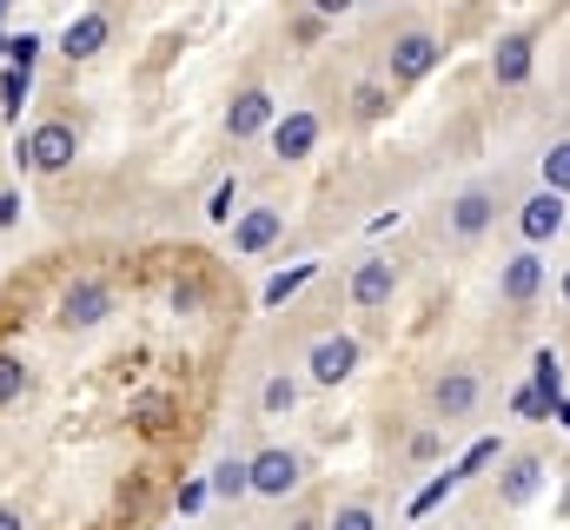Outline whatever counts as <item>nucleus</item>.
<instances>
[{
	"instance_id": "obj_21",
	"label": "nucleus",
	"mask_w": 570,
	"mask_h": 530,
	"mask_svg": "<svg viewBox=\"0 0 570 530\" xmlns=\"http://www.w3.org/2000/svg\"><path fill=\"white\" fill-rule=\"evenodd\" d=\"M538 179H544V193H558V199H570V139H558L544 159H538Z\"/></svg>"
},
{
	"instance_id": "obj_36",
	"label": "nucleus",
	"mask_w": 570,
	"mask_h": 530,
	"mask_svg": "<svg viewBox=\"0 0 570 530\" xmlns=\"http://www.w3.org/2000/svg\"><path fill=\"white\" fill-rule=\"evenodd\" d=\"M0 530H27L20 524V511H0Z\"/></svg>"
},
{
	"instance_id": "obj_35",
	"label": "nucleus",
	"mask_w": 570,
	"mask_h": 530,
	"mask_svg": "<svg viewBox=\"0 0 570 530\" xmlns=\"http://www.w3.org/2000/svg\"><path fill=\"white\" fill-rule=\"evenodd\" d=\"M551 418H558V424L570 431V398H558V404H551Z\"/></svg>"
},
{
	"instance_id": "obj_27",
	"label": "nucleus",
	"mask_w": 570,
	"mask_h": 530,
	"mask_svg": "<svg viewBox=\"0 0 570 530\" xmlns=\"http://www.w3.org/2000/svg\"><path fill=\"white\" fill-rule=\"evenodd\" d=\"M325 530H379V511H372V504H338V511L325 518Z\"/></svg>"
},
{
	"instance_id": "obj_30",
	"label": "nucleus",
	"mask_w": 570,
	"mask_h": 530,
	"mask_svg": "<svg viewBox=\"0 0 570 530\" xmlns=\"http://www.w3.org/2000/svg\"><path fill=\"white\" fill-rule=\"evenodd\" d=\"M206 498H213V491H206V478H186V484H179V518H199V511H206Z\"/></svg>"
},
{
	"instance_id": "obj_32",
	"label": "nucleus",
	"mask_w": 570,
	"mask_h": 530,
	"mask_svg": "<svg viewBox=\"0 0 570 530\" xmlns=\"http://www.w3.org/2000/svg\"><path fill=\"white\" fill-rule=\"evenodd\" d=\"M199 298H206V285H199V278H173V312H193Z\"/></svg>"
},
{
	"instance_id": "obj_7",
	"label": "nucleus",
	"mask_w": 570,
	"mask_h": 530,
	"mask_svg": "<svg viewBox=\"0 0 570 530\" xmlns=\"http://www.w3.org/2000/svg\"><path fill=\"white\" fill-rule=\"evenodd\" d=\"M279 239H285L279 206H239V219H233V253H239V259H259V253H273Z\"/></svg>"
},
{
	"instance_id": "obj_38",
	"label": "nucleus",
	"mask_w": 570,
	"mask_h": 530,
	"mask_svg": "<svg viewBox=\"0 0 570 530\" xmlns=\"http://www.w3.org/2000/svg\"><path fill=\"white\" fill-rule=\"evenodd\" d=\"M558 298H564V305H570V265H564V278H558Z\"/></svg>"
},
{
	"instance_id": "obj_11",
	"label": "nucleus",
	"mask_w": 570,
	"mask_h": 530,
	"mask_svg": "<svg viewBox=\"0 0 570 530\" xmlns=\"http://www.w3.org/2000/svg\"><path fill=\"white\" fill-rule=\"evenodd\" d=\"M318 114H305V107H292V114H279V127L266 132V139H273V159H285V166H292V159H312V153H318Z\"/></svg>"
},
{
	"instance_id": "obj_17",
	"label": "nucleus",
	"mask_w": 570,
	"mask_h": 530,
	"mask_svg": "<svg viewBox=\"0 0 570 530\" xmlns=\"http://www.w3.org/2000/svg\"><path fill=\"white\" fill-rule=\"evenodd\" d=\"M206 491H213L219 504L253 498V471H246V458H219V464H213V478H206Z\"/></svg>"
},
{
	"instance_id": "obj_2",
	"label": "nucleus",
	"mask_w": 570,
	"mask_h": 530,
	"mask_svg": "<svg viewBox=\"0 0 570 530\" xmlns=\"http://www.w3.org/2000/svg\"><path fill=\"white\" fill-rule=\"evenodd\" d=\"M73 153H80V132L67 127V120H40L20 139V166H33V173H67Z\"/></svg>"
},
{
	"instance_id": "obj_19",
	"label": "nucleus",
	"mask_w": 570,
	"mask_h": 530,
	"mask_svg": "<svg viewBox=\"0 0 570 530\" xmlns=\"http://www.w3.org/2000/svg\"><path fill=\"white\" fill-rule=\"evenodd\" d=\"M312 278H318V259H298V265H292V272H273V278H266V292H259V305L273 312V305H285L292 292H305Z\"/></svg>"
},
{
	"instance_id": "obj_25",
	"label": "nucleus",
	"mask_w": 570,
	"mask_h": 530,
	"mask_svg": "<svg viewBox=\"0 0 570 530\" xmlns=\"http://www.w3.org/2000/svg\"><path fill=\"white\" fill-rule=\"evenodd\" d=\"M451 491H458V471H438V478H431L425 491L412 498V518H431V511H438V504H444Z\"/></svg>"
},
{
	"instance_id": "obj_15",
	"label": "nucleus",
	"mask_w": 570,
	"mask_h": 530,
	"mask_svg": "<svg viewBox=\"0 0 570 530\" xmlns=\"http://www.w3.org/2000/svg\"><path fill=\"white\" fill-rule=\"evenodd\" d=\"M531 67H538V40H531V33H504V40L491 47V80H498V87H524Z\"/></svg>"
},
{
	"instance_id": "obj_22",
	"label": "nucleus",
	"mask_w": 570,
	"mask_h": 530,
	"mask_svg": "<svg viewBox=\"0 0 570 530\" xmlns=\"http://www.w3.org/2000/svg\"><path fill=\"white\" fill-rule=\"evenodd\" d=\"M491 464H504V444H498V438H478L451 471H458V484H464V478H478V471H491Z\"/></svg>"
},
{
	"instance_id": "obj_4",
	"label": "nucleus",
	"mask_w": 570,
	"mask_h": 530,
	"mask_svg": "<svg viewBox=\"0 0 570 530\" xmlns=\"http://www.w3.org/2000/svg\"><path fill=\"white\" fill-rule=\"evenodd\" d=\"M438 60H444V40L425 33V27H412V33H399V40H392V80H399V87L431 80V73H438Z\"/></svg>"
},
{
	"instance_id": "obj_28",
	"label": "nucleus",
	"mask_w": 570,
	"mask_h": 530,
	"mask_svg": "<svg viewBox=\"0 0 570 530\" xmlns=\"http://www.w3.org/2000/svg\"><path fill=\"white\" fill-rule=\"evenodd\" d=\"M20 392H27V365H20V352H0V404H13Z\"/></svg>"
},
{
	"instance_id": "obj_6",
	"label": "nucleus",
	"mask_w": 570,
	"mask_h": 530,
	"mask_svg": "<svg viewBox=\"0 0 570 530\" xmlns=\"http://www.w3.org/2000/svg\"><path fill=\"white\" fill-rule=\"evenodd\" d=\"M478 398H484L478 372H471V365H451V372H438V385H431V418H438V424H458V418L478 411Z\"/></svg>"
},
{
	"instance_id": "obj_23",
	"label": "nucleus",
	"mask_w": 570,
	"mask_h": 530,
	"mask_svg": "<svg viewBox=\"0 0 570 530\" xmlns=\"http://www.w3.org/2000/svg\"><path fill=\"white\" fill-rule=\"evenodd\" d=\"M27 87H33V73H0V120H20V107H27Z\"/></svg>"
},
{
	"instance_id": "obj_37",
	"label": "nucleus",
	"mask_w": 570,
	"mask_h": 530,
	"mask_svg": "<svg viewBox=\"0 0 570 530\" xmlns=\"http://www.w3.org/2000/svg\"><path fill=\"white\" fill-rule=\"evenodd\" d=\"M285 530H325V518H298V524H285Z\"/></svg>"
},
{
	"instance_id": "obj_13",
	"label": "nucleus",
	"mask_w": 570,
	"mask_h": 530,
	"mask_svg": "<svg viewBox=\"0 0 570 530\" xmlns=\"http://www.w3.org/2000/svg\"><path fill=\"white\" fill-rule=\"evenodd\" d=\"M544 491V458L538 451H518V458H504V471H498V504H531Z\"/></svg>"
},
{
	"instance_id": "obj_29",
	"label": "nucleus",
	"mask_w": 570,
	"mask_h": 530,
	"mask_svg": "<svg viewBox=\"0 0 570 530\" xmlns=\"http://www.w3.org/2000/svg\"><path fill=\"white\" fill-rule=\"evenodd\" d=\"M352 100H358V114H365V120H385V107H392V94H385L379 80H365V87H358Z\"/></svg>"
},
{
	"instance_id": "obj_33",
	"label": "nucleus",
	"mask_w": 570,
	"mask_h": 530,
	"mask_svg": "<svg viewBox=\"0 0 570 530\" xmlns=\"http://www.w3.org/2000/svg\"><path fill=\"white\" fill-rule=\"evenodd\" d=\"M166 418H173V404H166V398H146V404H140V424H166Z\"/></svg>"
},
{
	"instance_id": "obj_34",
	"label": "nucleus",
	"mask_w": 570,
	"mask_h": 530,
	"mask_svg": "<svg viewBox=\"0 0 570 530\" xmlns=\"http://www.w3.org/2000/svg\"><path fill=\"white\" fill-rule=\"evenodd\" d=\"M20 226V193H0V233Z\"/></svg>"
},
{
	"instance_id": "obj_18",
	"label": "nucleus",
	"mask_w": 570,
	"mask_h": 530,
	"mask_svg": "<svg viewBox=\"0 0 570 530\" xmlns=\"http://www.w3.org/2000/svg\"><path fill=\"white\" fill-rule=\"evenodd\" d=\"M531 392L544 398V404H558V398H564V359H558L551 345H538V352H531Z\"/></svg>"
},
{
	"instance_id": "obj_31",
	"label": "nucleus",
	"mask_w": 570,
	"mask_h": 530,
	"mask_svg": "<svg viewBox=\"0 0 570 530\" xmlns=\"http://www.w3.org/2000/svg\"><path fill=\"white\" fill-rule=\"evenodd\" d=\"M511 411H518V418H551V404L531 392V385H518V392H511Z\"/></svg>"
},
{
	"instance_id": "obj_3",
	"label": "nucleus",
	"mask_w": 570,
	"mask_h": 530,
	"mask_svg": "<svg viewBox=\"0 0 570 530\" xmlns=\"http://www.w3.org/2000/svg\"><path fill=\"white\" fill-rule=\"evenodd\" d=\"M246 471H253V498H292V491L305 484V458H298V451H285V444L253 451V458H246Z\"/></svg>"
},
{
	"instance_id": "obj_16",
	"label": "nucleus",
	"mask_w": 570,
	"mask_h": 530,
	"mask_svg": "<svg viewBox=\"0 0 570 530\" xmlns=\"http://www.w3.org/2000/svg\"><path fill=\"white\" fill-rule=\"evenodd\" d=\"M392 292H399V265L392 259H358V272H352V305H358V312L392 305Z\"/></svg>"
},
{
	"instance_id": "obj_24",
	"label": "nucleus",
	"mask_w": 570,
	"mask_h": 530,
	"mask_svg": "<svg viewBox=\"0 0 570 530\" xmlns=\"http://www.w3.org/2000/svg\"><path fill=\"white\" fill-rule=\"evenodd\" d=\"M206 219H213V226H233V219H239V179H219V186H213Z\"/></svg>"
},
{
	"instance_id": "obj_1",
	"label": "nucleus",
	"mask_w": 570,
	"mask_h": 530,
	"mask_svg": "<svg viewBox=\"0 0 570 530\" xmlns=\"http://www.w3.org/2000/svg\"><path fill=\"white\" fill-rule=\"evenodd\" d=\"M60 332H100L107 318H114V285H100V278H73L67 292H60Z\"/></svg>"
},
{
	"instance_id": "obj_20",
	"label": "nucleus",
	"mask_w": 570,
	"mask_h": 530,
	"mask_svg": "<svg viewBox=\"0 0 570 530\" xmlns=\"http://www.w3.org/2000/svg\"><path fill=\"white\" fill-rule=\"evenodd\" d=\"M259 411H266V418H292V411H298V379L273 372V379L259 385Z\"/></svg>"
},
{
	"instance_id": "obj_9",
	"label": "nucleus",
	"mask_w": 570,
	"mask_h": 530,
	"mask_svg": "<svg viewBox=\"0 0 570 530\" xmlns=\"http://www.w3.org/2000/svg\"><path fill=\"white\" fill-rule=\"evenodd\" d=\"M564 219H570V199L544 193V186L518 206V233H524V246H531V253H538V246H551V239L564 233Z\"/></svg>"
},
{
	"instance_id": "obj_10",
	"label": "nucleus",
	"mask_w": 570,
	"mask_h": 530,
	"mask_svg": "<svg viewBox=\"0 0 570 530\" xmlns=\"http://www.w3.org/2000/svg\"><path fill=\"white\" fill-rule=\"evenodd\" d=\"M273 127H279V100L266 87H239L233 107H226V132L233 139H259V132H273Z\"/></svg>"
},
{
	"instance_id": "obj_5",
	"label": "nucleus",
	"mask_w": 570,
	"mask_h": 530,
	"mask_svg": "<svg viewBox=\"0 0 570 530\" xmlns=\"http://www.w3.org/2000/svg\"><path fill=\"white\" fill-rule=\"evenodd\" d=\"M107 40H114V13H107V7H87V13H73V20H67V33L53 40V53H60V60H73V67H87Z\"/></svg>"
},
{
	"instance_id": "obj_12",
	"label": "nucleus",
	"mask_w": 570,
	"mask_h": 530,
	"mask_svg": "<svg viewBox=\"0 0 570 530\" xmlns=\"http://www.w3.org/2000/svg\"><path fill=\"white\" fill-rule=\"evenodd\" d=\"M444 219H451V233H458V239H484V233H491V219H498V193H491V186H464V193L451 199V213H444Z\"/></svg>"
},
{
	"instance_id": "obj_14",
	"label": "nucleus",
	"mask_w": 570,
	"mask_h": 530,
	"mask_svg": "<svg viewBox=\"0 0 570 530\" xmlns=\"http://www.w3.org/2000/svg\"><path fill=\"white\" fill-rule=\"evenodd\" d=\"M538 292H544V259H538L531 246L498 265V298H504V305H531Z\"/></svg>"
},
{
	"instance_id": "obj_8",
	"label": "nucleus",
	"mask_w": 570,
	"mask_h": 530,
	"mask_svg": "<svg viewBox=\"0 0 570 530\" xmlns=\"http://www.w3.org/2000/svg\"><path fill=\"white\" fill-rule=\"evenodd\" d=\"M305 365H312V385H345L358 372V338L352 332H325V338H312Z\"/></svg>"
},
{
	"instance_id": "obj_26",
	"label": "nucleus",
	"mask_w": 570,
	"mask_h": 530,
	"mask_svg": "<svg viewBox=\"0 0 570 530\" xmlns=\"http://www.w3.org/2000/svg\"><path fill=\"white\" fill-rule=\"evenodd\" d=\"M40 47H47L40 33H13V40H7V67H13V73H33V60H40Z\"/></svg>"
}]
</instances>
